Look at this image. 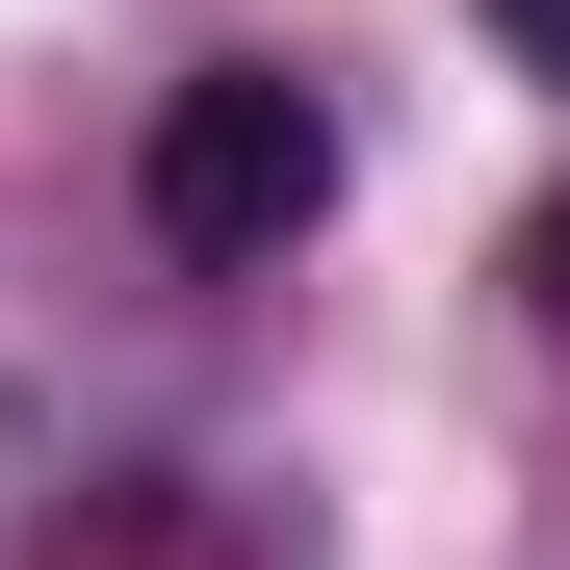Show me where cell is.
Listing matches in <instances>:
<instances>
[{"label":"cell","mask_w":570,"mask_h":570,"mask_svg":"<svg viewBox=\"0 0 570 570\" xmlns=\"http://www.w3.org/2000/svg\"><path fill=\"white\" fill-rule=\"evenodd\" d=\"M312 208H337V105H312L285 52H208V78L156 105V259H208V285H259V259L312 234Z\"/></svg>","instance_id":"cell-1"},{"label":"cell","mask_w":570,"mask_h":570,"mask_svg":"<svg viewBox=\"0 0 570 570\" xmlns=\"http://www.w3.org/2000/svg\"><path fill=\"white\" fill-rule=\"evenodd\" d=\"M519 312L570 337V181H544V208H519Z\"/></svg>","instance_id":"cell-2"},{"label":"cell","mask_w":570,"mask_h":570,"mask_svg":"<svg viewBox=\"0 0 570 570\" xmlns=\"http://www.w3.org/2000/svg\"><path fill=\"white\" fill-rule=\"evenodd\" d=\"M493 52H519V78H570V0H493Z\"/></svg>","instance_id":"cell-3"}]
</instances>
